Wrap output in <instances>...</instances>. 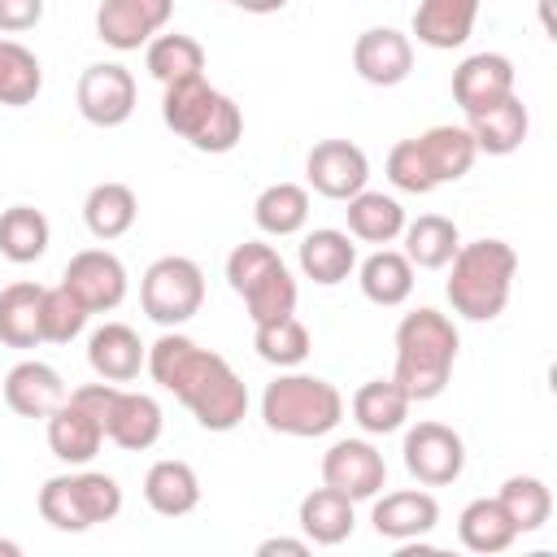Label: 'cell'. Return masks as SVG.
Segmentation results:
<instances>
[{"mask_svg":"<svg viewBox=\"0 0 557 557\" xmlns=\"http://www.w3.org/2000/svg\"><path fill=\"white\" fill-rule=\"evenodd\" d=\"M144 370L152 374L157 387H165L205 431H235L248 413V387L231 370V361L213 348H200L196 339L165 331L161 339L148 344Z\"/></svg>","mask_w":557,"mask_h":557,"instance_id":"1","label":"cell"},{"mask_svg":"<svg viewBox=\"0 0 557 557\" xmlns=\"http://www.w3.org/2000/svg\"><path fill=\"white\" fill-rule=\"evenodd\" d=\"M513 274H518V252L505 239L457 244V252L448 261L444 296H448L453 313H461L466 322H492L509 305Z\"/></svg>","mask_w":557,"mask_h":557,"instance_id":"2","label":"cell"},{"mask_svg":"<svg viewBox=\"0 0 557 557\" xmlns=\"http://www.w3.org/2000/svg\"><path fill=\"white\" fill-rule=\"evenodd\" d=\"M457 348H461V335H457L448 313L413 309L396 326V370H392V379L405 387L409 400H435L448 387Z\"/></svg>","mask_w":557,"mask_h":557,"instance_id":"3","label":"cell"},{"mask_svg":"<svg viewBox=\"0 0 557 557\" xmlns=\"http://www.w3.org/2000/svg\"><path fill=\"white\" fill-rule=\"evenodd\" d=\"M161 122L187 139L196 152H231L239 139H244V113L239 104L209 87L205 74L196 78H183V83H170L165 96H161Z\"/></svg>","mask_w":557,"mask_h":557,"instance_id":"4","label":"cell"},{"mask_svg":"<svg viewBox=\"0 0 557 557\" xmlns=\"http://www.w3.org/2000/svg\"><path fill=\"white\" fill-rule=\"evenodd\" d=\"M344 418V396L335 383L318 379V374H300L287 370L274 383H265L261 392V422L274 435H292V440H318L331 435Z\"/></svg>","mask_w":557,"mask_h":557,"instance_id":"5","label":"cell"},{"mask_svg":"<svg viewBox=\"0 0 557 557\" xmlns=\"http://www.w3.org/2000/svg\"><path fill=\"white\" fill-rule=\"evenodd\" d=\"M139 305L165 331L191 322L205 305V270L191 257H178V252L157 257L139 278Z\"/></svg>","mask_w":557,"mask_h":557,"instance_id":"6","label":"cell"},{"mask_svg":"<svg viewBox=\"0 0 557 557\" xmlns=\"http://www.w3.org/2000/svg\"><path fill=\"white\" fill-rule=\"evenodd\" d=\"M400 457L422 487H448L466 470V440L444 422H413L405 431Z\"/></svg>","mask_w":557,"mask_h":557,"instance_id":"7","label":"cell"},{"mask_svg":"<svg viewBox=\"0 0 557 557\" xmlns=\"http://www.w3.org/2000/svg\"><path fill=\"white\" fill-rule=\"evenodd\" d=\"M322 483L348 496L352 505L374 500L387 487V461L370 440H335L322 453Z\"/></svg>","mask_w":557,"mask_h":557,"instance_id":"8","label":"cell"},{"mask_svg":"<svg viewBox=\"0 0 557 557\" xmlns=\"http://www.w3.org/2000/svg\"><path fill=\"white\" fill-rule=\"evenodd\" d=\"M74 100H78V113L91 126H100V131L122 126L135 113V74L117 61H96L78 74Z\"/></svg>","mask_w":557,"mask_h":557,"instance_id":"9","label":"cell"},{"mask_svg":"<svg viewBox=\"0 0 557 557\" xmlns=\"http://www.w3.org/2000/svg\"><path fill=\"white\" fill-rule=\"evenodd\" d=\"M174 0H100L96 9V39L113 52H135L152 35L165 30Z\"/></svg>","mask_w":557,"mask_h":557,"instance_id":"10","label":"cell"},{"mask_svg":"<svg viewBox=\"0 0 557 557\" xmlns=\"http://www.w3.org/2000/svg\"><path fill=\"white\" fill-rule=\"evenodd\" d=\"M305 178L326 200H348L370 183V157L352 139H322L305 157Z\"/></svg>","mask_w":557,"mask_h":557,"instance_id":"11","label":"cell"},{"mask_svg":"<svg viewBox=\"0 0 557 557\" xmlns=\"http://www.w3.org/2000/svg\"><path fill=\"white\" fill-rule=\"evenodd\" d=\"M61 283L91 309V313H113L126 300V265L109 248H83L65 261Z\"/></svg>","mask_w":557,"mask_h":557,"instance_id":"12","label":"cell"},{"mask_svg":"<svg viewBox=\"0 0 557 557\" xmlns=\"http://www.w3.org/2000/svg\"><path fill=\"white\" fill-rule=\"evenodd\" d=\"M370 522H374V535H379V540L413 544V540H422V535L435 531V522H440V500H435L431 492H422V487L383 492V496H374Z\"/></svg>","mask_w":557,"mask_h":557,"instance_id":"13","label":"cell"},{"mask_svg":"<svg viewBox=\"0 0 557 557\" xmlns=\"http://www.w3.org/2000/svg\"><path fill=\"white\" fill-rule=\"evenodd\" d=\"M352 70L370 87H396L413 70V39L396 26H370L352 44Z\"/></svg>","mask_w":557,"mask_h":557,"instance_id":"14","label":"cell"},{"mask_svg":"<svg viewBox=\"0 0 557 557\" xmlns=\"http://www.w3.org/2000/svg\"><path fill=\"white\" fill-rule=\"evenodd\" d=\"M513 61L505 52H474L453 70V100L461 104V113H483L487 104L513 96Z\"/></svg>","mask_w":557,"mask_h":557,"instance_id":"15","label":"cell"},{"mask_svg":"<svg viewBox=\"0 0 557 557\" xmlns=\"http://www.w3.org/2000/svg\"><path fill=\"white\" fill-rule=\"evenodd\" d=\"M161 405L148 396V392H126V387H113V400L104 409V440H113L117 448L126 453H144L161 440Z\"/></svg>","mask_w":557,"mask_h":557,"instance_id":"16","label":"cell"},{"mask_svg":"<svg viewBox=\"0 0 557 557\" xmlns=\"http://www.w3.org/2000/svg\"><path fill=\"white\" fill-rule=\"evenodd\" d=\"M0 392H4V405H9L17 418H48V413L70 396L65 379H61L48 361H35V357L17 361V366L4 374Z\"/></svg>","mask_w":557,"mask_h":557,"instance_id":"17","label":"cell"},{"mask_svg":"<svg viewBox=\"0 0 557 557\" xmlns=\"http://www.w3.org/2000/svg\"><path fill=\"white\" fill-rule=\"evenodd\" d=\"M148 361V344L126 326V322H104L87 335V366L104 383H131L139 379Z\"/></svg>","mask_w":557,"mask_h":557,"instance_id":"18","label":"cell"},{"mask_svg":"<svg viewBox=\"0 0 557 557\" xmlns=\"http://www.w3.org/2000/svg\"><path fill=\"white\" fill-rule=\"evenodd\" d=\"M44 422H48V448L65 466H87L104 444V422L91 409H83L78 400H70V396Z\"/></svg>","mask_w":557,"mask_h":557,"instance_id":"19","label":"cell"},{"mask_svg":"<svg viewBox=\"0 0 557 557\" xmlns=\"http://www.w3.org/2000/svg\"><path fill=\"white\" fill-rule=\"evenodd\" d=\"M466 131H470V139H474L479 152H487V157H509V152H518L522 139H527L531 113H527V104H522L518 96H505V100L487 104L483 113H470V117H466Z\"/></svg>","mask_w":557,"mask_h":557,"instance_id":"20","label":"cell"},{"mask_svg":"<svg viewBox=\"0 0 557 557\" xmlns=\"http://www.w3.org/2000/svg\"><path fill=\"white\" fill-rule=\"evenodd\" d=\"M479 0H418L413 9V35L426 48L453 52L474 35Z\"/></svg>","mask_w":557,"mask_h":557,"instance_id":"21","label":"cell"},{"mask_svg":"<svg viewBox=\"0 0 557 557\" xmlns=\"http://www.w3.org/2000/svg\"><path fill=\"white\" fill-rule=\"evenodd\" d=\"M300 274L313 278L318 287H335L344 283L352 270H357V244L348 231H335V226H318L300 239Z\"/></svg>","mask_w":557,"mask_h":557,"instance_id":"22","label":"cell"},{"mask_svg":"<svg viewBox=\"0 0 557 557\" xmlns=\"http://www.w3.org/2000/svg\"><path fill=\"white\" fill-rule=\"evenodd\" d=\"M144 500L161 518H187L200 505V479H196V470L187 461L161 457L144 474Z\"/></svg>","mask_w":557,"mask_h":557,"instance_id":"23","label":"cell"},{"mask_svg":"<svg viewBox=\"0 0 557 557\" xmlns=\"http://www.w3.org/2000/svg\"><path fill=\"white\" fill-rule=\"evenodd\" d=\"M296 522H300V531H305L309 544L335 548V544H344V540L352 535V527H357V509H352L348 496H339L335 487L322 483V487H313V492L300 500Z\"/></svg>","mask_w":557,"mask_h":557,"instance_id":"24","label":"cell"},{"mask_svg":"<svg viewBox=\"0 0 557 557\" xmlns=\"http://www.w3.org/2000/svg\"><path fill=\"white\" fill-rule=\"evenodd\" d=\"M348 209H344V218H348V235L352 239H361V244H392V239H400V231H405V209H400V200L396 196H387V191H370V187H361L357 196H348L344 200Z\"/></svg>","mask_w":557,"mask_h":557,"instance_id":"25","label":"cell"},{"mask_svg":"<svg viewBox=\"0 0 557 557\" xmlns=\"http://www.w3.org/2000/svg\"><path fill=\"white\" fill-rule=\"evenodd\" d=\"M357 283H361V296L370 305H383V309H396L413 296V265L400 248H379L370 252L361 265H357Z\"/></svg>","mask_w":557,"mask_h":557,"instance_id":"26","label":"cell"},{"mask_svg":"<svg viewBox=\"0 0 557 557\" xmlns=\"http://www.w3.org/2000/svg\"><path fill=\"white\" fill-rule=\"evenodd\" d=\"M409 396L396 379H370L352 392V422L366 431V435H392L405 426L409 418Z\"/></svg>","mask_w":557,"mask_h":557,"instance_id":"27","label":"cell"},{"mask_svg":"<svg viewBox=\"0 0 557 557\" xmlns=\"http://www.w3.org/2000/svg\"><path fill=\"white\" fill-rule=\"evenodd\" d=\"M39 309H44V287L39 283L22 278V283L0 287V344H9V348L44 344Z\"/></svg>","mask_w":557,"mask_h":557,"instance_id":"28","label":"cell"},{"mask_svg":"<svg viewBox=\"0 0 557 557\" xmlns=\"http://www.w3.org/2000/svg\"><path fill=\"white\" fill-rule=\"evenodd\" d=\"M400 239H405V248H400V252L409 257V265H413V270H444V265L453 261L457 244H461L457 222H453V218H444V213H422V218L405 222Z\"/></svg>","mask_w":557,"mask_h":557,"instance_id":"29","label":"cell"},{"mask_svg":"<svg viewBox=\"0 0 557 557\" xmlns=\"http://www.w3.org/2000/svg\"><path fill=\"white\" fill-rule=\"evenodd\" d=\"M457 540H461L470 553L492 557V553H505V548L518 540V531H513V522H509V513L500 509L496 496H474V500L457 513Z\"/></svg>","mask_w":557,"mask_h":557,"instance_id":"30","label":"cell"},{"mask_svg":"<svg viewBox=\"0 0 557 557\" xmlns=\"http://www.w3.org/2000/svg\"><path fill=\"white\" fill-rule=\"evenodd\" d=\"M418 148H422V161H426L435 187L466 178L470 165H474V157H479V148H474V139H470L466 126H431V131L418 135Z\"/></svg>","mask_w":557,"mask_h":557,"instance_id":"31","label":"cell"},{"mask_svg":"<svg viewBox=\"0 0 557 557\" xmlns=\"http://www.w3.org/2000/svg\"><path fill=\"white\" fill-rule=\"evenodd\" d=\"M135 218H139V200H135V191L126 183H113V178L109 183H96L87 191V200H83V222L104 244L109 239H122L135 226Z\"/></svg>","mask_w":557,"mask_h":557,"instance_id":"32","label":"cell"},{"mask_svg":"<svg viewBox=\"0 0 557 557\" xmlns=\"http://www.w3.org/2000/svg\"><path fill=\"white\" fill-rule=\"evenodd\" d=\"M144 65L148 74L170 87V83H183V78H196L205 74V48L191 39V35H178V30H161L144 44Z\"/></svg>","mask_w":557,"mask_h":557,"instance_id":"33","label":"cell"},{"mask_svg":"<svg viewBox=\"0 0 557 557\" xmlns=\"http://www.w3.org/2000/svg\"><path fill=\"white\" fill-rule=\"evenodd\" d=\"M252 222L261 235L287 239L296 231H305L309 222V191L300 183H270L257 200H252Z\"/></svg>","mask_w":557,"mask_h":557,"instance_id":"34","label":"cell"},{"mask_svg":"<svg viewBox=\"0 0 557 557\" xmlns=\"http://www.w3.org/2000/svg\"><path fill=\"white\" fill-rule=\"evenodd\" d=\"M52 226L35 205H13L0 213V257L13 265H30L48 252Z\"/></svg>","mask_w":557,"mask_h":557,"instance_id":"35","label":"cell"},{"mask_svg":"<svg viewBox=\"0 0 557 557\" xmlns=\"http://www.w3.org/2000/svg\"><path fill=\"white\" fill-rule=\"evenodd\" d=\"M252 348H257V357H261L265 366L296 370V366L309 357L313 339H309V326H305L296 313H287V318L257 322V326H252Z\"/></svg>","mask_w":557,"mask_h":557,"instance_id":"36","label":"cell"},{"mask_svg":"<svg viewBox=\"0 0 557 557\" xmlns=\"http://www.w3.org/2000/svg\"><path fill=\"white\" fill-rule=\"evenodd\" d=\"M496 500H500V509L509 513V522H513L518 535H531V531H540V527L553 518V492H548V483L535 479V474H509V479L500 483Z\"/></svg>","mask_w":557,"mask_h":557,"instance_id":"37","label":"cell"},{"mask_svg":"<svg viewBox=\"0 0 557 557\" xmlns=\"http://www.w3.org/2000/svg\"><path fill=\"white\" fill-rule=\"evenodd\" d=\"M39 87H44L39 57L17 39H0V104L22 109L39 96Z\"/></svg>","mask_w":557,"mask_h":557,"instance_id":"38","label":"cell"},{"mask_svg":"<svg viewBox=\"0 0 557 557\" xmlns=\"http://www.w3.org/2000/svg\"><path fill=\"white\" fill-rule=\"evenodd\" d=\"M87 318H91V309H87L65 283L44 287V309H39L44 344H70V339H78L83 326H87Z\"/></svg>","mask_w":557,"mask_h":557,"instance_id":"39","label":"cell"},{"mask_svg":"<svg viewBox=\"0 0 557 557\" xmlns=\"http://www.w3.org/2000/svg\"><path fill=\"white\" fill-rule=\"evenodd\" d=\"M244 309H248L252 326H257V322H270V318L296 313V278H292V270L278 261L270 274H261V278L244 292Z\"/></svg>","mask_w":557,"mask_h":557,"instance_id":"40","label":"cell"},{"mask_svg":"<svg viewBox=\"0 0 557 557\" xmlns=\"http://www.w3.org/2000/svg\"><path fill=\"white\" fill-rule=\"evenodd\" d=\"M70 483H74V500L83 509L87 531L100 527V522H113L122 513V487H117L113 474H104V470H78V474H70Z\"/></svg>","mask_w":557,"mask_h":557,"instance_id":"41","label":"cell"},{"mask_svg":"<svg viewBox=\"0 0 557 557\" xmlns=\"http://www.w3.org/2000/svg\"><path fill=\"white\" fill-rule=\"evenodd\" d=\"M35 505H39V518H44L52 531H70V535L87 531L83 509H78V500H74V483H70V474H52V479L39 487Z\"/></svg>","mask_w":557,"mask_h":557,"instance_id":"42","label":"cell"},{"mask_svg":"<svg viewBox=\"0 0 557 557\" xmlns=\"http://www.w3.org/2000/svg\"><path fill=\"white\" fill-rule=\"evenodd\" d=\"M278 261H283V257L274 252V244H261V239H244V244H235L231 257H226V283H231V292L244 296V292H248L261 274H270Z\"/></svg>","mask_w":557,"mask_h":557,"instance_id":"43","label":"cell"},{"mask_svg":"<svg viewBox=\"0 0 557 557\" xmlns=\"http://www.w3.org/2000/svg\"><path fill=\"white\" fill-rule=\"evenodd\" d=\"M387 183L396 187V191H409V196H426V191H435V178H431V170H426V161H422V148H418V139H400L392 152H387Z\"/></svg>","mask_w":557,"mask_h":557,"instance_id":"44","label":"cell"},{"mask_svg":"<svg viewBox=\"0 0 557 557\" xmlns=\"http://www.w3.org/2000/svg\"><path fill=\"white\" fill-rule=\"evenodd\" d=\"M44 22V0H0V35H22Z\"/></svg>","mask_w":557,"mask_h":557,"instance_id":"45","label":"cell"},{"mask_svg":"<svg viewBox=\"0 0 557 557\" xmlns=\"http://www.w3.org/2000/svg\"><path fill=\"white\" fill-rule=\"evenodd\" d=\"M313 544L300 535V540H292V535H274V540H261L257 544V557H274V553H287V557H305Z\"/></svg>","mask_w":557,"mask_h":557,"instance_id":"46","label":"cell"},{"mask_svg":"<svg viewBox=\"0 0 557 557\" xmlns=\"http://www.w3.org/2000/svg\"><path fill=\"white\" fill-rule=\"evenodd\" d=\"M287 0H239V9L244 13H278Z\"/></svg>","mask_w":557,"mask_h":557,"instance_id":"47","label":"cell"},{"mask_svg":"<svg viewBox=\"0 0 557 557\" xmlns=\"http://www.w3.org/2000/svg\"><path fill=\"white\" fill-rule=\"evenodd\" d=\"M22 553V544H13V540H0V557H17Z\"/></svg>","mask_w":557,"mask_h":557,"instance_id":"48","label":"cell"},{"mask_svg":"<svg viewBox=\"0 0 557 557\" xmlns=\"http://www.w3.org/2000/svg\"><path fill=\"white\" fill-rule=\"evenodd\" d=\"M226 4H239V0H226Z\"/></svg>","mask_w":557,"mask_h":557,"instance_id":"49","label":"cell"}]
</instances>
